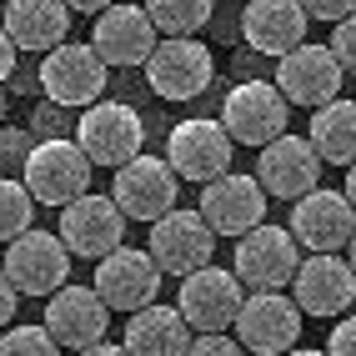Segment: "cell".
Masks as SVG:
<instances>
[{
	"label": "cell",
	"instance_id": "cell-11",
	"mask_svg": "<svg viewBox=\"0 0 356 356\" xmlns=\"http://www.w3.org/2000/svg\"><path fill=\"white\" fill-rule=\"evenodd\" d=\"M146 251L156 256V266L165 276H191L201 266H211V256H216V231L201 211H165V216L151 226V241Z\"/></svg>",
	"mask_w": 356,
	"mask_h": 356
},
{
	"label": "cell",
	"instance_id": "cell-18",
	"mask_svg": "<svg viewBox=\"0 0 356 356\" xmlns=\"http://www.w3.org/2000/svg\"><path fill=\"white\" fill-rule=\"evenodd\" d=\"M201 216L211 221L216 236H231V241H241L246 231H256L266 221V186L256 176H241V171H226L221 181L201 186Z\"/></svg>",
	"mask_w": 356,
	"mask_h": 356
},
{
	"label": "cell",
	"instance_id": "cell-26",
	"mask_svg": "<svg viewBox=\"0 0 356 356\" xmlns=\"http://www.w3.org/2000/svg\"><path fill=\"white\" fill-rule=\"evenodd\" d=\"M211 10H216V0H146V15L165 35H196L211 20Z\"/></svg>",
	"mask_w": 356,
	"mask_h": 356
},
{
	"label": "cell",
	"instance_id": "cell-7",
	"mask_svg": "<svg viewBox=\"0 0 356 356\" xmlns=\"http://www.w3.org/2000/svg\"><path fill=\"white\" fill-rule=\"evenodd\" d=\"M176 191H181V176L171 171V161L146 151L111 176V196L126 211V221H146V226H156L165 211H176Z\"/></svg>",
	"mask_w": 356,
	"mask_h": 356
},
{
	"label": "cell",
	"instance_id": "cell-28",
	"mask_svg": "<svg viewBox=\"0 0 356 356\" xmlns=\"http://www.w3.org/2000/svg\"><path fill=\"white\" fill-rule=\"evenodd\" d=\"M0 356H60V341L40 326H6L0 331Z\"/></svg>",
	"mask_w": 356,
	"mask_h": 356
},
{
	"label": "cell",
	"instance_id": "cell-27",
	"mask_svg": "<svg viewBox=\"0 0 356 356\" xmlns=\"http://www.w3.org/2000/svg\"><path fill=\"white\" fill-rule=\"evenodd\" d=\"M35 196H31V186L26 181H10V176H0V241H15V236H26L31 221H35Z\"/></svg>",
	"mask_w": 356,
	"mask_h": 356
},
{
	"label": "cell",
	"instance_id": "cell-14",
	"mask_svg": "<svg viewBox=\"0 0 356 356\" xmlns=\"http://www.w3.org/2000/svg\"><path fill=\"white\" fill-rule=\"evenodd\" d=\"M161 266L151 251L140 246H115L111 256L96 261V276H90V286L101 291V301L111 306V312H140V306H151L156 291H161Z\"/></svg>",
	"mask_w": 356,
	"mask_h": 356
},
{
	"label": "cell",
	"instance_id": "cell-37",
	"mask_svg": "<svg viewBox=\"0 0 356 356\" xmlns=\"http://www.w3.org/2000/svg\"><path fill=\"white\" fill-rule=\"evenodd\" d=\"M70 10H81V15H101V10H111V6H121V0H65Z\"/></svg>",
	"mask_w": 356,
	"mask_h": 356
},
{
	"label": "cell",
	"instance_id": "cell-36",
	"mask_svg": "<svg viewBox=\"0 0 356 356\" xmlns=\"http://www.w3.org/2000/svg\"><path fill=\"white\" fill-rule=\"evenodd\" d=\"M76 356H131V351H126V341H96V346L76 351Z\"/></svg>",
	"mask_w": 356,
	"mask_h": 356
},
{
	"label": "cell",
	"instance_id": "cell-8",
	"mask_svg": "<svg viewBox=\"0 0 356 356\" xmlns=\"http://www.w3.org/2000/svg\"><path fill=\"white\" fill-rule=\"evenodd\" d=\"M216 81V60L196 35H165L146 60V86L161 101H196Z\"/></svg>",
	"mask_w": 356,
	"mask_h": 356
},
{
	"label": "cell",
	"instance_id": "cell-29",
	"mask_svg": "<svg viewBox=\"0 0 356 356\" xmlns=\"http://www.w3.org/2000/svg\"><path fill=\"white\" fill-rule=\"evenodd\" d=\"M331 56L341 60V70L346 76H356V10L346 15V20H337V26H331Z\"/></svg>",
	"mask_w": 356,
	"mask_h": 356
},
{
	"label": "cell",
	"instance_id": "cell-13",
	"mask_svg": "<svg viewBox=\"0 0 356 356\" xmlns=\"http://www.w3.org/2000/svg\"><path fill=\"white\" fill-rule=\"evenodd\" d=\"M60 241L70 246V256L101 261L115 246H126V211L115 206V196L86 191L70 206H60Z\"/></svg>",
	"mask_w": 356,
	"mask_h": 356
},
{
	"label": "cell",
	"instance_id": "cell-22",
	"mask_svg": "<svg viewBox=\"0 0 356 356\" xmlns=\"http://www.w3.org/2000/svg\"><path fill=\"white\" fill-rule=\"evenodd\" d=\"M306 26H312V15H306L301 0H251L241 10V35L251 51L261 56H291L296 45H306Z\"/></svg>",
	"mask_w": 356,
	"mask_h": 356
},
{
	"label": "cell",
	"instance_id": "cell-40",
	"mask_svg": "<svg viewBox=\"0 0 356 356\" xmlns=\"http://www.w3.org/2000/svg\"><path fill=\"white\" fill-rule=\"evenodd\" d=\"M346 261H351V271H356V236H351V246H346Z\"/></svg>",
	"mask_w": 356,
	"mask_h": 356
},
{
	"label": "cell",
	"instance_id": "cell-20",
	"mask_svg": "<svg viewBox=\"0 0 356 356\" xmlns=\"http://www.w3.org/2000/svg\"><path fill=\"white\" fill-rule=\"evenodd\" d=\"M45 331L60 341V351H86L106 341L111 331V306L101 301L96 286H60L51 301H45Z\"/></svg>",
	"mask_w": 356,
	"mask_h": 356
},
{
	"label": "cell",
	"instance_id": "cell-32",
	"mask_svg": "<svg viewBox=\"0 0 356 356\" xmlns=\"http://www.w3.org/2000/svg\"><path fill=\"white\" fill-rule=\"evenodd\" d=\"M301 6H306V15H312V20L337 26V20H346V15L356 10V0H301Z\"/></svg>",
	"mask_w": 356,
	"mask_h": 356
},
{
	"label": "cell",
	"instance_id": "cell-24",
	"mask_svg": "<svg viewBox=\"0 0 356 356\" xmlns=\"http://www.w3.org/2000/svg\"><path fill=\"white\" fill-rule=\"evenodd\" d=\"M196 341L191 321L181 316V306H140V312H131L126 321V351L131 356H186Z\"/></svg>",
	"mask_w": 356,
	"mask_h": 356
},
{
	"label": "cell",
	"instance_id": "cell-39",
	"mask_svg": "<svg viewBox=\"0 0 356 356\" xmlns=\"http://www.w3.org/2000/svg\"><path fill=\"white\" fill-rule=\"evenodd\" d=\"M286 356H326V351H312V346H291Z\"/></svg>",
	"mask_w": 356,
	"mask_h": 356
},
{
	"label": "cell",
	"instance_id": "cell-2",
	"mask_svg": "<svg viewBox=\"0 0 356 356\" xmlns=\"http://www.w3.org/2000/svg\"><path fill=\"white\" fill-rule=\"evenodd\" d=\"M221 126L231 131L236 146H271L276 136H286L291 126V101L281 96V86L271 81H241V86H231L226 90V101H221Z\"/></svg>",
	"mask_w": 356,
	"mask_h": 356
},
{
	"label": "cell",
	"instance_id": "cell-25",
	"mask_svg": "<svg viewBox=\"0 0 356 356\" xmlns=\"http://www.w3.org/2000/svg\"><path fill=\"white\" fill-rule=\"evenodd\" d=\"M312 146L326 165H356V101L337 96L331 106L312 111Z\"/></svg>",
	"mask_w": 356,
	"mask_h": 356
},
{
	"label": "cell",
	"instance_id": "cell-21",
	"mask_svg": "<svg viewBox=\"0 0 356 356\" xmlns=\"http://www.w3.org/2000/svg\"><path fill=\"white\" fill-rule=\"evenodd\" d=\"M90 45L101 51L106 65L131 70V65H146L161 40H156V20L146 15V6H111L90 26Z\"/></svg>",
	"mask_w": 356,
	"mask_h": 356
},
{
	"label": "cell",
	"instance_id": "cell-16",
	"mask_svg": "<svg viewBox=\"0 0 356 356\" xmlns=\"http://www.w3.org/2000/svg\"><path fill=\"white\" fill-rule=\"evenodd\" d=\"M321 151L312 146V136H276L271 146L256 151V181L266 186V196L281 201H301L306 191L321 186Z\"/></svg>",
	"mask_w": 356,
	"mask_h": 356
},
{
	"label": "cell",
	"instance_id": "cell-33",
	"mask_svg": "<svg viewBox=\"0 0 356 356\" xmlns=\"http://www.w3.org/2000/svg\"><path fill=\"white\" fill-rule=\"evenodd\" d=\"M60 111H65V106H56V101H45V106H40V111L31 115V121H35L31 131H35L40 140H56V136H65V121H60Z\"/></svg>",
	"mask_w": 356,
	"mask_h": 356
},
{
	"label": "cell",
	"instance_id": "cell-5",
	"mask_svg": "<svg viewBox=\"0 0 356 356\" xmlns=\"http://www.w3.org/2000/svg\"><path fill=\"white\" fill-rule=\"evenodd\" d=\"M76 140H81V151L96 161V165L121 171V165L136 161L140 146H146V126H140L136 106H126V101H96V106L81 111Z\"/></svg>",
	"mask_w": 356,
	"mask_h": 356
},
{
	"label": "cell",
	"instance_id": "cell-1",
	"mask_svg": "<svg viewBox=\"0 0 356 356\" xmlns=\"http://www.w3.org/2000/svg\"><path fill=\"white\" fill-rule=\"evenodd\" d=\"M90 171L96 161L81 151V140L56 136V140H35L26 165H20V181L31 186V196L40 206H70L76 196L90 191Z\"/></svg>",
	"mask_w": 356,
	"mask_h": 356
},
{
	"label": "cell",
	"instance_id": "cell-10",
	"mask_svg": "<svg viewBox=\"0 0 356 356\" xmlns=\"http://www.w3.org/2000/svg\"><path fill=\"white\" fill-rule=\"evenodd\" d=\"M231 131L221 121H206V115H196V121H181L171 126V136H165V161H171V171L181 181H196V186H211L221 181L231 171Z\"/></svg>",
	"mask_w": 356,
	"mask_h": 356
},
{
	"label": "cell",
	"instance_id": "cell-17",
	"mask_svg": "<svg viewBox=\"0 0 356 356\" xmlns=\"http://www.w3.org/2000/svg\"><path fill=\"white\" fill-rule=\"evenodd\" d=\"M341 81H346V70H341L337 56H331V45H296L291 56L276 60L281 96H286L291 106H301V111L331 106V101L341 96Z\"/></svg>",
	"mask_w": 356,
	"mask_h": 356
},
{
	"label": "cell",
	"instance_id": "cell-38",
	"mask_svg": "<svg viewBox=\"0 0 356 356\" xmlns=\"http://www.w3.org/2000/svg\"><path fill=\"white\" fill-rule=\"evenodd\" d=\"M346 196H351V206H356V165H346Z\"/></svg>",
	"mask_w": 356,
	"mask_h": 356
},
{
	"label": "cell",
	"instance_id": "cell-30",
	"mask_svg": "<svg viewBox=\"0 0 356 356\" xmlns=\"http://www.w3.org/2000/svg\"><path fill=\"white\" fill-rule=\"evenodd\" d=\"M186 356H251L236 337H226V331H196V341Z\"/></svg>",
	"mask_w": 356,
	"mask_h": 356
},
{
	"label": "cell",
	"instance_id": "cell-9",
	"mask_svg": "<svg viewBox=\"0 0 356 356\" xmlns=\"http://www.w3.org/2000/svg\"><path fill=\"white\" fill-rule=\"evenodd\" d=\"M301 306L286 291H246L241 316H236V341L251 356H286L301 337Z\"/></svg>",
	"mask_w": 356,
	"mask_h": 356
},
{
	"label": "cell",
	"instance_id": "cell-31",
	"mask_svg": "<svg viewBox=\"0 0 356 356\" xmlns=\"http://www.w3.org/2000/svg\"><path fill=\"white\" fill-rule=\"evenodd\" d=\"M326 356H356V312H346L326 337Z\"/></svg>",
	"mask_w": 356,
	"mask_h": 356
},
{
	"label": "cell",
	"instance_id": "cell-19",
	"mask_svg": "<svg viewBox=\"0 0 356 356\" xmlns=\"http://www.w3.org/2000/svg\"><path fill=\"white\" fill-rule=\"evenodd\" d=\"M291 236L306 251H346L351 236H356V206L346 191H306L291 206Z\"/></svg>",
	"mask_w": 356,
	"mask_h": 356
},
{
	"label": "cell",
	"instance_id": "cell-4",
	"mask_svg": "<svg viewBox=\"0 0 356 356\" xmlns=\"http://www.w3.org/2000/svg\"><path fill=\"white\" fill-rule=\"evenodd\" d=\"M6 276L15 281L20 296H35V301H51L65 276H70V246L60 241V231H40L31 226L26 236H15V241L6 246Z\"/></svg>",
	"mask_w": 356,
	"mask_h": 356
},
{
	"label": "cell",
	"instance_id": "cell-35",
	"mask_svg": "<svg viewBox=\"0 0 356 356\" xmlns=\"http://www.w3.org/2000/svg\"><path fill=\"white\" fill-rule=\"evenodd\" d=\"M15 56H20V45L6 35V26H0V86H6L15 76Z\"/></svg>",
	"mask_w": 356,
	"mask_h": 356
},
{
	"label": "cell",
	"instance_id": "cell-34",
	"mask_svg": "<svg viewBox=\"0 0 356 356\" xmlns=\"http://www.w3.org/2000/svg\"><path fill=\"white\" fill-rule=\"evenodd\" d=\"M15 306H20V291H15V281L6 276V266H0V331L15 321Z\"/></svg>",
	"mask_w": 356,
	"mask_h": 356
},
{
	"label": "cell",
	"instance_id": "cell-6",
	"mask_svg": "<svg viewBox=\"0 0 356 356\" xmlns=\"http://www.w3.org/2000/svg\"><path fill=\"white\" fill-rule=\"evenodd\" d=\"M296 266H301V241L291 236V226H271V221L246 231L241 241H236V256H231V271L241 276L251 291L291 286Z\"/></svg>",
	"mask_w": 356,
	"mask_h": 356
},
{
	"label": "cell",
	"instance_id": "cell-15",
	"mask_svg": "<svg viewBox=\"0 0 356 356\" xmlns=\"http://www.w3.org/2000/svg\"><path fill=\"white\" fill-rule=\"evenodd\" d=\"M291 301L306 316H346L356 301V271L341 251H312L291 276Z\"/></svg>",
	"mask_w": 356,
	"mask_h": 356
},
{
	"label": "cell",
	"instance_id": "cell-3",
	"mask_svg": "<svg viewBox=\"0 0 356 356\" xmlns=\"http://www.w3.org/2000/svg\"><path fill=\"white\" fill-rule=\"evenodd\" d=\"M106 60L96 45H81V40H70V45H56L51 56L40 60L35 70V86H40V96L45 101H56L65 111H86V106H96L101 101V90H106Z\"/></svg>",
	"mask_w": 356,
	"mask_h": 356
},
{
	"label": "cell",
	"instance_id": "cell-12",
	"mask_svg": "<svg viewBox=\"0 0 356 356\" xmlns=\"http://www.w3.org/2000/svg\"><path fill=\"white\" fill-rule=\"evenodd\" d=\"M246 301V281L226 266H201L191 276H181V316L191 321V331H231Z\"/></svg>",
	"mask_w": 356,
	"mask_h": 356
},
{
	"label": "cell",
	"instance_id": "cell-23",
	"mask_svg": "<svg viewBox=\"0 0 356 356\" xmlns=\"http://www.w3.org/2000/svg\"><path fill=\"white\" fill-rule=\"evenodd\" d=\"M70 10L65 0H10L6 6V35L20 45V51H31V56H51L56 45H65L70 35Z\"/></svg>",
	"mask_w": 356,
	"mask_h": 356
}]
</instances>
